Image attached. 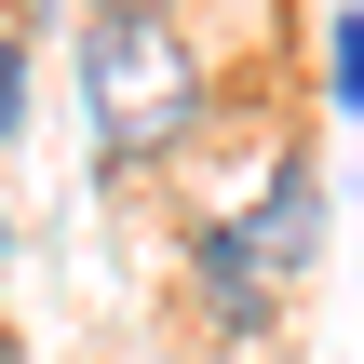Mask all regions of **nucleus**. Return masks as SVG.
Returning a JSON list of instances; mask_svg holds the SVG:
<instances>
[{"mask_svg":"<svg viewBox=\"0 0 364 364\" xmlns=\"http://www.w3.org/2000/svg\"><path fill=\"white\" fill-rule=\"evenodd\" d=\"M311 230H324V189H311V176H297V162H284V176H270V203H257V230H243V243H257V270H270V284H284V270H297V257H311Z\"/></svg>","mask_w":364,"mask_h":364,"instance_id":"obj_2","label":"nucleus"},{"mask_svg":"<svg viewBox=\"0 0 364 364\" xmlns=\"http://www.w3.org/2000/svg\"><path fill=\"white\" fill-rule=\"evenodd\" d=\"M0 364H14V338H0Z\"/></svg>","mask_w":364,"mask_h":364,"instance_id":"obj_7","label":"nucleus"},{"mask_svg":"<svg viewBox=\"0 0 364 364\" xmlns=\"http://www.w3.org/2000/svg\"><path fill=\"white\" fill-rule=\"evenodd\" d=\"M95 14H135V27H162V14H176V0H95Z\"/></svg>","mask_w":364,"mask_h":364,"instance_id":"obj_5","label":"nucleus"},{"mask_svg":"<svg viewBox=\"0 0 364 364\" xmlns=\"http://www.w3.org/2000/svg\"><path fill=\"white\" fill-rule=\"evenodd\" d=\"M189 270H203V324H216V338H257V324H270V270H257L243 230H203Z\"/></svg>","mask_w":364,"mask_h":364,"instance_id":"obj_1","label":"nucleus"},{"mask_svg":"<svg viewBox=\"0 0 364 364\" xmlns=\"http://www.w3.org/2000/svg\"><path fill=\"white\" fill-rule=\"evenodd\" d=\"M324 95H338V108H364V14H338V27H324Z\"/></svg>","mask_w":364,"mask_h":364,"instance_id":"obj_3","label":"nucleus"},{"mask_svg":"<svg viewBox=\"0 0 364 364\" xmlns=\"http://www.w3.org/2000/svg\"><path fill=\"white\" fill-rule=\"evenodd\" d=\"M14 135H27V41L0 27V149H14Z\"/></svg>","mask_w":364,"mask_h":364,"instance_id":"obj_4","label":"nucleus"},{"mask_svg":"<svg viewBox=\"0 0 364 364\" xmlns=\"http://www.w3.org/2000/svg\"><path fill=\"white\" fill-rule=\"evenodd\" d=\"M0 257H14V216H0Z\"/></svg>","mask_w":364,"mask_h":364,"instance_id":"obj_6","label":"nucleus"}]
</instances>
